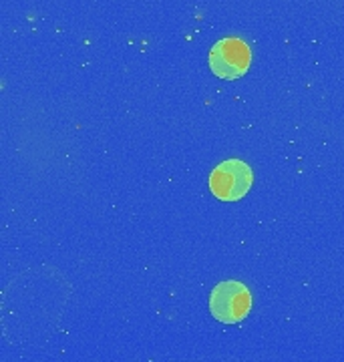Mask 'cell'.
<instances>
[{
	"instance_id": "obj_1",
	"label": "cell",
	"mask_w": 344,
	"mask_h": 362,
	"mask_svg": "<svg viewBox=\"0 0 344 362\" xmlns=\"http://www.w3.org/2000/svg\"><path fill=\"white\" fill-rule=\"evenodd\" d=\"M252 310V294L248 286L236 280H226L212 290L210 296V312L217 322L236 324L242 322L243 318Z\"/></svg>"
},
{
	"instance_id": "obj_2",
	"label": "cell",
	"mask_w": 344,
	"mask_h": 362,
	"mask_svg": "<svg viewBox=\"0 0 344 362\" xmlns=\"http://www.w3.org/2000/svg\"><path fill=\"white\" fill-rule=\"evenodd\" d=\"M254 173L248 163L240 159L222 161L210 175V189L219 202H238L250 192Z\"/></svg>"
},
{
	"instance_id": "obj_3",
	"label": "cell",
	"mask_w": 344,
	"mask_h": 362,
	"mask_svg": "<svg viewBox=\"0 0 344 362\" xmlns=\"http://www.w3.org/2000/svg\"><path fill=\"white\" fill-rule=\"evenodd\" d=\"M210 69L219 78L234 81L248 73L252 63V51L242 39L226 37L219 39L210 51Z\"/></svg>"
}]
</instances>
